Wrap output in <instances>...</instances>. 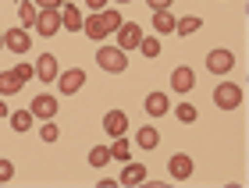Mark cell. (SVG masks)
<instances>
[{
  "mask_svg": "<svg viewBox=\"0 0 249 188\" xmlns=\"http://www.w3.org/2000/svg\"><path fill=\"white\" fill-rule=\"evenodd\" d=\"M139 39H142V29L135 25V21H121V29H118V47H121V50H135V47H139Z\"/></svg>",
  "mask_w": 249,
  "mask_h": 188,
  "instance_id": "10",
  "label": "cell"
},
{
  "mask_svg": "<svg viewBox=\"0 0 249 188\" xmlns=\"http://www.w3.org/2000/svg\"><path fill=\"white\" fill-rule=\"evenodd\" d=\"M18 18H21V29H36L39 7H36V4H29V0H21V4H18Z\"/></svg>",
  "mask_w": 249,
  "mask_h": 188,
  "instance_id": "19",
  "label": "cell"
},
{
  "mask_svg": "<svg viewBox=\"0 0 249 188\" xmlns=\"http://www.w3.org/2000/svg\"><path fill=\"white\" fill-rule=\"evenodd\" d=\"M11 178H15V163H11V160H0V185L11 181Z\"/></svg>",
  "mask_w": 249,
  "mask_h": 188,
  "instance_id": "30",
  "label": "cell"
},
{
  "mask_svg": "<svg viewBox=\"0 0 249 188\" xmlns=\"http://www.w3.org/2000/svg\"><path fill=\"white\" fill-rule=\"evenodd\" d=\"M89 163H93V167H107L110 163V149L107 146H93L89 149Z\"/></svg>",
  "mask_w": 249,
  "mask_h": 188,
  "instance_id": "25",
  "label": "cell"
},
{
  "mask_svg": "<svg viewBox=\"0 0 249 188\" xmlns=\"http://www.w3.org/2000/svg\"><path fill=\"white\" fill-rule=\"evenodd\" d=\"M213 103H217V110H235V107L242 103V85L221 82L217 89H213Z\"/></svg>",
  "mask_w": 249,
  "mask_h": 188,
  "instance_id": "2",
  "label": "cell"
},
{
  "mask_svg": "<svg viewBox=\"0 0 249 188\" xmlns=\"http://www.w3.org/2000/svg\"><path fill=\"white\" fill-rule=\"evenodd\" d=\"M39 139H43V142H57V139H61V128L53 125V121H47V125H43V131H39Z\"/></svg>",
  "mask_w": 249,
  "mask_h": 188,
  "instance_id": "29",
  "label": "cell"
},
{
  "mask_svg": "<svg viewBox=\"0 0 249 188\" xmlns=\"http://www.w3.org/2000/svg\"><path fill=\"white\" fill-rule=\"evenodd\" d=\"M82 32H86L89 39H96V43L107 36V29H104V21H100V15H89V18H82Z\"/></svg>",
  "mask_w": 249,
  "mask_h": 188,
  "instance_id": "17",
  "label": "cell"
},
{
  "mask_svg": "<svg viewBox=\"0 0 249 188\" xmlns=\"http://www.w3.org/2000/svg\"><path fill=\"white\" fill-rule=\"evenodd\" d=\"M207 68H210L213 75H228V71L235 68V53H231V50H210V53H207Z\"/></svg>",
  "mask_w": 249,
  "mask_h": 188,
  "instance_id": "5",
  "label": "cell"
},
{
  "mask_svg": "<svg viewBox=\"0 0 249 188\" xmlns=\"http://www.w3.org/2000/svg\"><path fill=\"white\" fill-rule=\"evenodd\" d=\"M135 146H142V149H157V146H160V131H157L153 125H142L139 131H135Z\"/></svg>",
  "mask_w": 249,
  "mask_h": 188,
  "instance_id": "15",
  "label": "cell"
},
{
  "mask_svg": "<svg viewBox=\"0 0 249 188\" xmlns=\"http://www.w3.org/2000/svg\"><path fill=\"white\" fill-rule=\"evenodd\" d=\"M142 107H146L150 117H167V114H171V99H167V93H150Z\"/></svg>",
  "mask_w": 249,
  "mask_h": 188,
  "instance_id": "11",
  "label": "cell"
},
{
  "mask_svg": "<svg viewBox=\"0 0 249 188\" xmlns=\"http://www.w3.org/2000/svg\"><path fill=\"white\" fill-rule=\"evenodd\" d=\"M0 117H11V110H7V103H4V96H0Z\"/></svg>",
  "mask_w": 249,
  "mask_h": 188,
  "instance_id": "34",
  "label": "cell"
},
{
  "mask_svg": "<svg viewBox=\"0 0 249 188\" xmlns=\"http://www.w3.org/2000/svg\"><path fill=\"white\" fill-rule=\"evenodd\" d=\"M107 4H110V0H86V7L93 11V15H100V11H104Z\"/></svg>",
  "mask_w": 249,
  "mask_h": 188,
  "instance_id": "33",
  "label": "cell"
},
{
  "mask_svg": "<svg viewBox=\"0 0 249 188\" xmlns=\"http://www.w3.org/2000/svg\"><path fill=\"white\" fill-rule=\"evenodd\" d=\"M199 29H203V18H199V15H185V18L175 21V32H178V36H192V32H199Z\"/></svg>",
  "mask_w": 249,
  "mask_h": 188,
  "instance_id": "18",
  "label": "cell"
},
{
  "mask_svg": "<svg viewBox=\"0 0 249 188\" xmlns=\"http://www.w3.org/2000/svg\"><path fill=\"white\" fill-rule=\"evenodd\" d=\"M104 131L110 139H118V135H124V131H128V117L121 114V110H110V114L104 117Z\"/></svg>",
  "mask_w": 249,
  "mask_h": 188,
  "instance_id": "13",
  "label": "cell"
},
{
  "mask_svg": "<svg viewBox=\"0 0 249 188\" xmlns=\"http://www.w3.org/2000/svg\"><path fill=\"white\" fill-rule=\"evenodd\" d=\"M100 21H104V29H107V36H110V32H118L121 29V15H118V11H110V7H104V11H100Z\"/></svg>",
  "mask_w": 249,
  "mask_h": 188,
  "instance_id": "23",
  "label": "cell"
},
{
  "mask_svg": "<svg viewBox=\"0 0 249 188\" xmlns=\"http://www.w3.org/2000/svg\"><path fill=\"white\" fill-rule=\"evenodd\" d=\"M32 4H36L39 11H61V7H64V0H32Z\"/></svg>",
  "mask_w": 249,
  "mask_h": 188,
  "instance_id": "31",
  "label": "cell"
},
{
  "mask_svg": "<svg viewBox=\"0 0 249 188\" xmlns=\"http://www.w3.org/2000/svg\"><path fill=\"white\" fill-rule=\"evenodd\" d=\"M96 64L104 71H110V75H121L124 68H128V57H124L121 47H100L96 50Z\"/></svg>",
  "mask_w": 249,
  "mask_h": 188,
  "instance_id": "1",
  "label": "cell"
},
{
  "mask_svg": "<svg viewBox=\"0 0 249 188\" xmlns=\"http://www.w3.org/2000/svg\"><path fill=\"white\" fill-rule=\"evenodd\" d=\"M57 57L53 53H43V57L36 61V78H43V82H57Z\"/></svg>",
  "mask_w": 249,
  "mask_h": 188,
  "instance_id": "12",
  "label": "cell"
},
{
  "mask_svg": "<svg viewBox=\"0 0 249 188\" xmlns=\"http://www.w3.org/2000/svg\"><path fill=\"white\" fill-rule=\"evenodd\" d=\"M146 4H150L153 11H171V4H175V0H146Z\"/></svg>",
  "mask_w": 249,
  "mask_h": 188,
  "instance_id": "32",
  "label": "cell"
},
{
  "mask_svg": "<svg viewBox=\"0 0 249 188\" xmlns=\"http://www.w3.org/2000/svg\"><path fill=\"white\" fill-rule=\"evenodd\" d=\"M25 85L18 82V75L15 71H0V96H15V93H21Z\"/></svg>",
  "mask_w": 249,
  "mask_h": 188,
  "instance_id": "20",
  "label": "cell"
},
{
  "mask_svg": "<svg viewBox=\"0 0 249 188\" xmlns=\"http://www.w3.org/2000/svg\"><path fill=\"white\" fill-rule=\"evenodd\" d=\"M0 47H4V32H0Z\"/></svg>",
  "mask_w": 249,
  "mask_h": 188,
  "instance_id": "35",
  "label": "cell"
},
{
  "mask_svg": "<svg viewBox=\"0 0 249 188\" xmlns=\"http://www.w3.org/2000/svg\"><path fill=\"white\" fill-rule=\"evenodd\" d=\"M175 117L182 121V125H192L199 114H196V107H192V103H178V107H175Z\"/></svg>",
  "mask_w": 249,
  "mask_h": 188,
  "instance_id": "27",
  "label": "cell"
},
{
  "mask_svg": "<svg viewBox=\"0 0 249 188\" xmlns=\"http://www.w3.org/2000/svg\"><path fill=\"white\" fill-rule=\"evenodd\" d=\"M15 75H18V82H21V85H25V82L32 78V75H36V68H32V64H29V61H18V64H15Z\"/></svg>",
  "mask_w": 249,
  "mask_h": 188,
  "instance_id": "28",
  "label": "cell"
},
{
  "mask_svg": "<svg viewBox=\"0 0 249 188\" xmlns=\"http://www.w3.org/2000/svg\"><path fill=\"white\" fill-rule=\"evenodd\" d=\"M139 50H142V57H157V53H160V39H157V36H142Z\"/></svg>",
  "mask_w": 249,
  "mask_h": 188,
  "instance_id": "26",
  "label": "cell"
},
{
  "mask_svg": "<svg viewBox=\"0 0 249 188\" xmlns=\"http://www.w3.org/2000/svg\"><path fill=\"white\" fill-rule=\"evenodd\" d=\"M61 25L68 32H82V11H78L75 4H64L61 7Z\"/></svg>",
  "mask_w": 249,
  "mask_h": 188,
  "instance_id": "14",
  "label": "cell"
},
{
  "mask_svg": "<svg viewBox=\"0 0 249 188\" xmlns=\"http://www.w3.org/2000/svg\"><path fill=\"white\" fill-rule=\"evenodd\" d=\"M64 25H61V11H39L36 18V32L39 36H57Z\"/></svg>",
  "mask_w": 249,
  "mask_h": 188,
  "instance_id": "9",
  "label": "cell"
},
{
  "mask_svg": "<svg viewBox=\"0 0 249 188\" xmlns=\"http://www.w3.org/2000/svg\"><path fill=\"white\" fill-rule=\"evenodd\" d=\"M11 128L15 131H29L32 128V110H15V114H11Z\"/></svg>",
  "mask_w": 249,
  "mask_h": 188,
  "instance_id": "24",
  "label": "cell"
},
{
  "mask_svg": "<svg viewBox=\"0 0 249 188\" xmlns=\"http://www.w3.org/2000/svg\"><path fill=\"white\" fill-rule=\"evenodd\" d=\"M57 89H61L64 96L82 93V89H86V71H82V68H68V71H61V75H57Z\"/></svg>",
  "mask_w": 249,
  "mask_h": 188,
  "instance_id": "3",
  "label": "cell"
},
{
  "mask_svg": "<svg viewBox=\"0 0 249 188\" xmlns=\"http://www.w3.org/2000/svg\"><path fill=\"white\" fill-rule=\"evenodd\" d=\"M146 171L142 163H128V167H124V174H121V185H128V188H135V185H142L146 181Z\"/></svg>",
  "mask_w": 249,
  "mask_h": 188,
  "instance_id": "16",
  "label": "cell"
},
{
  "mask_svg": "<svg viewBox=\"0 0 249 188\" xmlns=\"http://www.w3.org/2000/svg\"><path fill=\"white\" fill-rule=\"evenodd\" d=\"M192 89H196V71H192V68H185V64H182V68H175L171 71V93H192Z\"/></svg>",
  "mask_w": 249,
  "mask_h": 188,
  "instance_id": "7",
  "label": "cell"
},
{
  "mask_svg": "<svg viewBox=\"0 0 249 188\" xmlns=\"http://www.w3.org/2000/svg\"><path fill=\"white\" fill-rule=\"evenodd\" d=\"M29 47H32L29 29H11V32H4V50H11V53H29Z\"/></svg>",
  "mask_w": 249,
  "mask_h": 188,
  "instance_id": "6",
  "label": "cell"
},
{
  "mask_svg": "<svg viewBox=\"0 0 249 188\" xmlns=\"http://www.w3.org/2000/svg\"><path fill=\"white\" fill-rule=\"evenodd\" d=\"M114 4H128V0H114Z\"/></svg>",
  "mask_w": 249,
  "mask_h": 188,
  "instance_id": "36",
  "label": "cell"
},
{
  "mask_svg": "<svg viewBox=\"0 0 249 188\" xmlns=\"http://www.w3.org/2000/svg\"><path fill=\"white\" fill-rule=\"evenodd\" d=\"M167 174H171L175 181H189V178H192V157H185V153H175V157L167 160Z\"/></svg>",
  "mask_w": 249,
  "mask_h": 188,
  "instance_id": "8",
  "label": "cell"
},
{
  "mask_svg": "<svg viewBox=\"0 0 249 188\" xmlns=\"http://www.w3.org/2000/svg\"><path fill=\"white\" fill-rule=\"evenodd\" d=\"M32 117H43V121H53L57 117V99H53L50 93H39V96H32Z\"/></svg>",
  "mask_w": 249,
  "mask_h": 188,
  "instance_id": "4",
  "label": "cell"
},
{
  "mask_svg": "<svg viewBox=\"0 0 249 188\" xmlns=\"http://www.w3.org/2000/svg\"><path fill=\"white\" fill-rule=\"evenodd\" d=\"M107 149H110V160H124V163H128V157H132V142L124 135H118L114 146H107Z\"/></svg>",
  "mask_w": 249,
  "mask_h": 188,
  "instance_id": "22",
  "label": "cell"
},
{
  "mask_svg": "<svg viewBox=\"0 0 249 188\" xmlns=\"http://www.w3.org/2000/svg\"><path fill=\"white\" fill-rule=\"evenodd\" d=\"M175 15H171V11H153V29L157 32H160V36H167V32H175Z\"/></svg>",
  "mask_w": 249,
  "mask_h": 188,
  "instance_id": "21",
  "label": "cell"
}]
</instances>
